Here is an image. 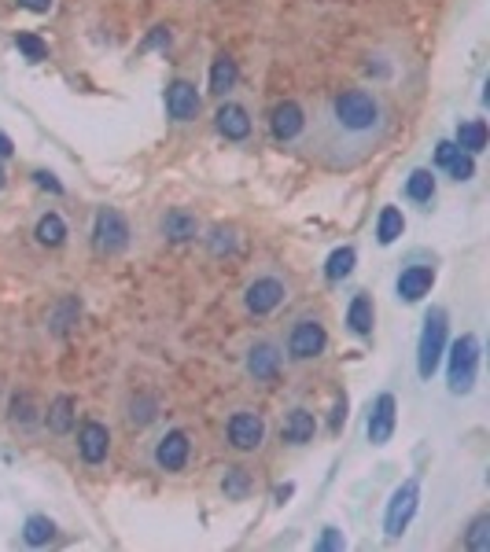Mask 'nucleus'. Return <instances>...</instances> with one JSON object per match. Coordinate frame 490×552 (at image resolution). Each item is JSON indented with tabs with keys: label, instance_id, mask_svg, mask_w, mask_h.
Returning a JSON list of instances; mask_svg holds the SVG:
<instances>
[{
	"label": "nucleus",
	"instance_id": "obj_1",
	"mask_svg": "<svg viewBox=\"0 0 490 552\" xmlns=\"http://www.w3.org/2000/svg\"><path fill=\"white\" fill-rule=\"evenodd\" d=\"M391 133V111L373 89H343L306 122V147L317 162L351 170L369 159Z\"/></svg>",
	"mask_w": 490,
	"mask_h": 552
},
{
	"label": "nucleus",
	"instance_id": "obj_2",
	"mask_svg": "<svg viewBox=\"0 0 490 552\" xmlns=\"http://www.w3.org/2000/svg\"><path fill=\"white\" fill-rule=\"evenodd\" d=\"M479 380V339L472 332H464L454 346H450V365H447V387L450 394L464 398L476 390Z\"/></svg>",
	"mask_w": 490,
	"mask_h": 552
},
{
	"label": "nucleus",
	"instance_id": "obj_3",
	"mask_svg": "<svg viewBox=\"0 0 490 552\" xmlns=\"http://www.w3.org/2000/svg\"><path fill=\"white\" fill-rule=\"evenodd\" d=\"M133 243V229H130V217L115 210V207H100L92 217V250L104 258L122 255Z\"/></svg>",
	"mask_w": 490,
	"mask_h": 552
},
{
	"label": "nucleus",
	"instance_id": "obj_4",
	"mask_svg": "<svg viewBox=\"0 0 490 552\" xmlns=\"http://www.w3.org/2000/svg\"><path fill=\"white\" fill-rule=\"evenodd\" d=\"M447 310L431 306L424 317V328H421V343H416V372L421 380H431L439 361H443V350H447Z\"/></svg>",
	"mask_w": 490,
	"mask_h": 552
},
{
	"label": "nucleus",
	"instance_id": "obj_5",
	"mask_svg": "<svg viewBox=\"0 0 490 552\" xmlns=\"http://www.w3.org/2000/svg\"><path fill=\"white\" fill-rule=\"evenodd\" d=\"M325 346H328V332H325V324L317 320V317H299L288 328V339H284L288 358L296 361V365L317 361V358L325 354Z\"/></svg>",
	"mask_w": 490,
	"mask_h": 552
},
{
	"label": "nucleus",
	"instance_id": "obj_6",
	"mask_svg": "<svg viewBox=\"0 0 490 552\" xmlns=\"http://www.w3.org/2000/svg\"><path fill=\"white\" fill-rule=\"evenodd\" d=\"M416 509H421V479H406L387 501V512H383V534L387 538H402L406 526L413 523Z\"/></svg>",
	"mask_w": 490,
	"mask_h": 552
},
{
	"label": "nucleus",
	"instance_id": "obj_7",
	"mask_svg": "<svg viewBox=\"0 0 490 552\" xmlns=\"http://www.w3.org/2000/svg\"><path fill=\"white\" fill-rule=\"evenodd\" d=\"M225 438L229 446L236 449V453H255V449H262L265 442V420L262 413L255 409H236L225 423Z\"/></svg>",
	"mask_w": 490,
	"mask_h": 552
},
{
	"label": "nucleus",
	"instance_id": "obj_8",
	"mask_svg": "<svg viewBox=\"0 0 490 552\" xmlns=\"http://www.w3.org/2000/svg\"><path fill=\"white\" fill-rule=\"evenodd\" d=\"M281 365H284V350L273 339H255L248 346V354H243V372L255 383H273L281 375Z\"/></svg>",
	"mask_w": 490,
	"mask_h": 552
},
{
	"label": "nucleus",
	"instance_id": "obj_9",
	"mask_svg": "<svg viewBox=\"0 0 490 552\" xmlns=\"http://www.w3.org/2000/svg\"><path fill=\"white\" fill-rule=\"evenodd\" d=\"M284 298H288V284L281 276H255L248 291H243V306H248L251 317H269L284 306Z\"/></svg>",
	"mask_w": 490,
	"mask_h": 552
},
{
	"label": "nucleus",
	"instance_id": "obj_10",
	"mask_svg": "<svg viewBox=\"0 0 490 552\" xmlns=\"http://www.w3.org/2000/svg\"><path fill=\"white\" fill-rule=\"evenodd\" d=\"M192 461V438L181 428H170L152 446V464L159 471H185Z\"/></svg>",
	"mask_w": 490,
	"mask_h": 552
},
{
	"label": "nucleus",
	"instance_id": "obj_11",
	"mask_svg": "<svg viewBox=\"0 0 490 552\" xmlns=\"http://www.w3.org/2000/svg\"><path fill=\"white\" fill-rule=\"evenodd\" d=\"M306 111L303 104H296V99H281V104L269 111V133H273V140L281 144H291V140H299L306 133Z\"/></svg>",
	"mask_w": 490,
	"mask_h": 552
},
{
	"label": "nucleus",
	"instance_id": "obj_12",
	"mask_svg": "<svg viewBox=\"0 0 490 552\" xmlns=\"http://www.w3.org/2000/svg\"><path fill=\"white\" fill-rule=\"evenodd\" d=\"M395 423H399V401L395 394H380L373 401V409H369V423H365V431H369V442L373 446H387L391 435H395Z\"/></svg>",
	"mask_w": 490,
	"mask_h": 552
},
{
	"label": "nucleus",
	"instance_id": "obj_13",
	"mask_svg": "<svg viewBox=\"0 0 490 552\" xmlns=\"http://www.w3.org/2000/svg\"><path fill=\"white\" fill-rule=\"evenodd\" d=\"M200 107H203V99H200V92H195L192 82L174 78V82L166 85V114L174 118V122H192V118H200Z\"/></svg>",
	"mask_w": 490,
	"mask_h": 552
},
{
	"label": "nucleus",
	"instance_id": "obj_14",
	"mask_svg": "<svg viewBox=\"0 0 490 552\" xmlns=\"http://www.w3.org/2000/svg\"><path fill=\"white\" fill-rule=\"evenodd\" d=\"M78 453L85 464H104L111 453V431L100 420H85L78 428Z\"/></svg>",
	"mask_w": 490,
	"mask_h": 552
},
{
	"label": "nucleus",
	"instance_id": "obj_15",
	"mask_svg": "<svg viewBox=\"0 0 490 552\" xmlns=\"http://www.w3.org/2000/svg\"><path fill=\"white\" fill-rule=\"evenodd\" d=\"M214 125H217V133H222L225 140H248L251 137V114H248V107L243 104H233V99H225L222 107H217V114H214Z\"/></svg>",
	"mask_w": 490,
	"mask_h": 552
},
{
	"label": "nucleus",
	"instance_id": "obj_16",
	"mask_svg": "<svg viewBox=\"0 0 490 552\" xmlns=\"http://www.w3.org/2000/svg\"><path fill=\"white\" fill-rule=\"evenodd\" d=\"M435 288V269L431 265H406L395 280V291L402 303H421V298Z\"/></svg>",
	"mask_w": 490,
	"mask_h": 552
},
{
	"label": "nucleus",
	"instance_id": "obj_17",
	"mask_svg": "<svg viewBox=\"0 0 490 552\" xmlns=\"http://www.w3.org/2000/svg\"><path fill=\"white\" fill-rule=\"evenodd\" d=\"M313 435H317V416L310 413V409H303V406H296L284 420H281V442L284 446H306V442H313Z\"/></svg>",
	"mask_w": 490,
	"mask_h": 552
},
{
	"label": "nucleus",
	"instance_id": "obj_18",
	"mask_svg": "<svg viewBox=\"0 0 490 552\" xmlns=\"http://www.w3.org/2000/svg\"><path fill=\"white\" fill-rule=\"evenodd\" d=\"M159 233L170 240V243H188L200 236V221H195L192 210L185 207H170L162 217H159Z\"/></svg>",
	"mask_w": 490,
	"mask_h": 552
},
{
	"label": "nucleus",
	"instance_id": "obj_19",
	"mask_svg": "<svg viewBox=\"0 0 490 552\" xmlns=\"http://www.w3.org/2000/svg\"><path fill=\"white\" fill-rule=\"evenodd\" d=\"M373 324H376L373 298H369V291H358V295L351 298V306H347V328H351L358 339H369V335H373Z\"/></svg>",
	"mask_w": 490,
	"mask_h": 552
},
{
	"label": "nucleus",
	"instance_id": "obj_20",
	"mask_svg": "<svg viewBox=\"0 0 490 552\" xmlns=\"http://www.w3.org/2000/svg\"><path fill=\"white\" fill-rule=\"evenodd\" d=\"M75 398L70 394H56L52 398V406H48V413H44V423H48V431L52 435H67L70 428H75Z\"/></svg>",
	"mask_w": 490,
	"mask_h": 552
},
{
	"label": "nucleus",
	"instance_id": "obj_21",
	"mask_svg": "<svg viewBox=\"0 0 490 552\" xmlns=\"http://www.w3.org/2000/svg\"><path fill=\"white\" fill-rule=\"evenodd\" d=\"M159 420V398H152V394H133L130 401H126V423L130 428H148V423H155Z\"/></svg>",
	"mask_w": 490,
	"mask_h": 552
},
{
	"label": "nucleus",
	"instance_id": "obj_22",
	"mask_svg": "<svg viewBox=\"0 0 490 552\" xmlns=\"http://www.w3.org/2000/svg\"><path fill=\"white\" fill-rule=\"evenodd\" d=\"M406 199L409 203H421V207H428L435 199V173L428 166H416L406 177Z\"/></svg>",
	"mask_w": 490,
	"mask_h": 552
},
{
	"label": "nucleus",
	"instance_id": "obj_23",
	"mask_svg": "<svg viewBox=\"0 0 490 552\" xmlns=\"http://www.w3.org/2000/svg\"><path fill=\"white\" fill-rule=\"evenodd\" d=\"M236 82H240L236 59H233V56H217L214 67H210V92H214V96H229V92L236 89Z\"/></svg>",
	"mask_w": 490,
	"mask_h": 552
},
{
	"label": "nucleus",
	"instance_id": "obj_24",
	"mask_svg": "<svg viewBox=\"0 0 490 552\" xmlns=\"http://www.w3.org/2000/svg\"><path fill=\"white\" fill-rule=\"evenodd\" d=\"M454 144L461 147V152H469V155H479L483 147H486V122H483V118L461 122V125H457V137H454Z\"/></svg>",
	"mask_w": 490,
	"mask_h": 552
},
{
	"label": "nucleus",
	"instance_id": "obj_25",
	"mask_svg": "<svg viewBox=\"0 0 490 552\" xmlns=\"http://www.w3.org/2000/svg\"><path fill=\"white\" fill-rule=\"evenodd\" d=\"M34 236H37L41 247H52L56 250V247L67 243V221L59 214H41L37 225H34Z\"/></svg>",
	"mask_w": 490,
	"mask_h": 552
},
{
	"label": "nucleus",
	"instance_id": "obj_26",
	"mask_svg": "<svg viewBox=\"0 0 490 552\" xmlns=\"http://www.w3.org/2000/svg\"><path fill=\"white\" fill-rule=\"evenodd\" d=\"M402 233H406L402 210H399V207H383L380 217H376V240H380V247H391Z\"/></svg>",
	"mask_w": 490,
	"mask_h": 552
},
{
	"label": "nucleus",
	"instance_id": "obj_27",
	"mask_svg": "<svg viewBox=\"0 0 490 552\" xmlns=\"http://www.w3.org/2000/svg\"><path fill=\"white\" fill-rule=\"evenodd\" d=\"M22 541L34 545V548H44L56 541V523L48 516H30L27 523H22Z\"/></svg>",
	"mask_w": 490,
	"mask_h": 552
},
{
	"label": "nucleus",
	"instance_id": "obj_28",
	"mask_svg": "<svg viewBox=\"0 0 490 552\" xmlns=\"http://www.w3.org/2000/svg\"><path fill=\"white\" fill-rule=\"evenodd\" d=\"M354 262H358V250L354 247H336L332 255H328V262H325V276H328L332 284L347 280V276L354 272Z\"/></svg>",
	"mask_w": 490,
	"mask_h": 552
},
{
	"label": "nucleus",
	"instance_id": "obj_29",
	"mask_svg": "<svg viewBox=\"0 0 490 552\" xmlns=\"http://www.w3.org/2000/svg\"><path fill=\"white\" fill-rule=\"evenodd\" d=\"M236 247H240V233L233 229V225H217V229H210V236H207V250H210L214 258L233 255Z\"/></svg>",
	"mask_w": 490,
	"mask_h": 552
},
{
	"label": "nucleus",
	"instance_id": "obj_30",
	"mask_svg": "<svg viewBox=\"0 0 490 552\" xmlns=\"http://www.w3.org/2000/svg\"><path fill=\"white\" fill-rule=\"evenodd\" d=\"M251 475H248V468H225V475H222V493L229 497V501H243L251 493Z\"/></svg>",
	"mask_w": 490,
	"mask_h": 552
},
{
	"label": "nucleus",
	"instance_id": "obj_31",
	"mask_svg": "<svg viewBox=\"0 0 490 552\" xmlns=\"http://www.w3.org/2000/svg\"><path fill=\"white\" fill-rule=\"evenodd\" d=\"M464 548H472V552H490V516H476L469 523V531H464Z\"/></svg>",
	"mask_w": 490,
	"mask_h": 552
},
{
	"label": "nucleus",
	"instance_id": "obj_32",
	"mask_svg": "<svg viewBox=\"0 0 490 552\" xmlns=\"http://www.w3.org/2000/svg\"><path fill=\"white\" fill-rule=\"evenodd\" d=\"M8 413H12V423H15V428H22V431L37 423V409H34V398L30 394H15Z\"/></svg>",
	"mask_w": 490,
	"mask_h": 552
},
{
	"label": "nucleus",
	"instance_id": "obj_33",
	"mask_svg": "<svg viewBox=\"0 0 490 552\" xmlns=\"http://www.w3.org/2000/svg\"><path fill=\"white\" fill-rule=\"evenodd\" d=\"M15 48L22 56H27L30 63H41V59H48V44L37 37V34H15Z\"/></svg>",
	"mask_w": 490,
	"mask_h": 552
},
{
	"label": "nucleus",
	"instance_id": "obj_34",
	"mask_svg": "<svg viewBox=\"0 0 490 552\" xmlns=\"http://www.w3.org/2000/svg\"><path fill=\"white\" fill-rule=\"evenodd\" d=\"M443 170L450 173V177H454L457 185H461V181H472V177H476V159H472L469 152H457Z\"/></svg>",
	"mask_w": 490,
	"mask_h": 552
},
{
	"label": "nucleus",
	"instance_id": "obj_35",
	"mask_svg": "<svg viewBox=\"0 0 490 552\" xmlns=\"http://www.w3.org/2000/svg\"><path fill=\"white\" fill-rule=\"evenodd\" d=\"M339 548H347L343 531H339V526H325L321 538H317V552H339Z\"/></svg>",
	"mask_w": 490,
	"mask_h": 552
},
{
	"label": "nucleus",
	"instance_id": "obj_36",
	"mask_svg": "<svg viewBox=\"0 0 490 552\" xmlns=\"http://www.w3.org/2000/svg\"><path fill=\"white\" fill-rule=\"evenodd\" d=\"M457 152H461V147H457L454 140H439V144H435V166L443 170V166H447L454 155H457Z\"/></svg>",
	"mask_w": 490,
	"mask_h": 552
},
{
	"label": "nucleus",
	"instance_id": "obj_37",
	"mask_svg": "<svg viewBox=\"0 0 490 552\" xmlns=\"http://www.w3.org/2000/svg\"><path fill=\"white\" fill-rule=\"evenodd\" d=\"M34 181H37V188H44V192L63 195V185L56 181V173H48V170H34Z\"/></svg>",
	"mask_w": 490,
	"mask_h": 552
},
{
	"label": "nucleus",
	"instance_id": "obj_38",
	"mask_svg": "<svg viewBox=\"0 0 490 552\" xmlns=\"http://www.w3.org/2000/svg\"><path fill=\"white\" fill-rule=\"evenodd\" d=\"M78 317V303H75V298H67V303H63V313L56 317V332L63 335L67 328H70V320H75Z\"/></svg>",
	"mask_w": 490,
	"mask_h": 552
},
{
	"label": "nucleus",
	"instance_id": "obj_39",
	"mask_svg": "<svg viewBox=\"0 0 490 552\" xmlns=\"http://www.w3.org/2000/svg\"><path fill=\"white\" fill-rule=\"evenodd\" d=\"M15 4H19V8H27V12H34V15H48L56 0H15Z\"/></svg>",
	"mask_w": 490,
	"mask_h": 552
},
{
	"label": "nucleus",
	"instance_id": "obj_40",
	"mask_svg": "<svg viewBox=\"0 0 490 552\" xmlns=\"http://www.w3.org/2000/svg\"><path fill=\"white\" fill-rule=\"evenodd\" d=\"M343 420H347V394H339L336 398V413H332V431L343 428Z\"/></svg>",
	"mask_w": 490,
	"mask_h": 552
},
{
	"label": "nucleus",
	"instance_id": "obj_41",
	"mask_svg": "<svg viewBox=\"0 0 490 552\" xmlns=\"http://www.w3.org/2000/svg\"><path fill=\"white\" fill-rule=\"evenodd\" d=\"M12 155H15L12 137H8V133H0V159H12Z\"/></svg>",
	"mask_w": 490,
	"mask_h": 552
},
{
	"label": "nucleus",
	"instance_id": "obj_42",
	"mask_svg": "<svg viewBox=\"0 0 490 552\" xmlns=\"http://www.w3.org/2000/svg\"><path fill=\"white\" fill-rule=\"evenodd\" d=\"M291 493H296V486H291V483H284V486H277V493H273V501H277V505H284V501H288Z\"/></svg>",
	"mask_w": 490,
	"mask_h": 552
},
{
	"label": "nucleus",
	"instance_id": "obj_43",
	"mask_svg": "<svg viewBox=\"0 0 490 552\" xmlns=\"http://www.w3.org/2000/svg\"><path fill=\"white\" fill-rule=\"evenodd\" d=\"M4 185H8V173H4V166H0V192H4Z\"/></svg>",
	"mask_w": 490,
	"mask_h": 552
}]
</instances>
